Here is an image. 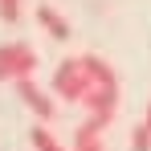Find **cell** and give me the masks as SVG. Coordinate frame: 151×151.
I'll return each instance as SVG.
<instances>
[{"mask_svg":"<svg viewBox=\"0 0 151 151\" xmlns=\"http://www.w3.org/2000/svg\"><path fill=\"white\" fill-rule=\"evenodd\" d=\"M0 21L17 25V21H21V0H0Z\"/></svg>","mask_w":151,"mask_h":151,"instance_id":"obj_10","label":"cell"},{"mask_svg":"<svg viewBox=\"0 0 151 151\" xmlns=\"http://www.w3.org/2000/svg\"><path fill=\"white\" fill-rule=\"evenodd\" d=\"M143 123H147V127H151V102H147V114H143Z\"/></svg>","mask_w":151,"mask_h":151,"instance_id":"obj_11","label":"cell"},{"mask_svg":"<svg viewBox=\"0 0 151 151\" xmlns=\"http://www.w3.org/2000/svg\"><path fill=\"white\" fill-rule=\"evenodd\" d=\"M90 90H94V78L86 74V65H82V57H65V61H57V74H53V94L65 102H82L90 98Z\"/></svg>","mask_w":151,"mask_h":151,"instance_id":"obj_1","label":"cell"},{"mask_svg":"<svg viewBox=\"0 0 151 151\" xmlns=\"http://www.w3.org/2000/svg\"><path fill=\"white\" fill-rule=\"evenodd\" d=\"M82 65H86V74L94 78V86H119V78H114V65L98 57V53H82Z\"/></svg>","mask_w":151,"mask_h":151,"instance_id":"obj_7","label":"cell"},{"mask_svg":"<svg viewBox=\"0 0 151 151\" xmlns=\"http://www.w3.org/2000/svg\"><path fill=\"white\" fill-rule=\"evenodd\" d=\"M90 151H106V147H90Z\"/></svg>","mask_w":151,"mask_h":151,"instance_id":"obj_12","label":"cell"},{"mask_svg":"<svg viewBox=\"0 0 151 151\" xmlns=\"http://www.w3.org/2000/svg\"><path fill=\"white\" fill-rule=\"evenodd\" d=\"M37 25L45 29L53 41H70V21H65L53 4H37Z\"/></svg>","mask_w":151,"mask_h":151,"instance_id":"obj_6","label":"cell"},{"mask_svg":"<svg viewBox=\"0 0 151 151\" xmlns=\"http://www.w3.org/2000/svg\"><path fill=\"white\" fill-rule=\"evenodd\" d=\"M131 151H151V127L147 123H139L131 131Z\"/></svg>","mask_w":151,"mask_h":151,"instance_id":"obj_9","label":"cell"},{"mask_svg":"<svg viewBox=\"0 0 151 151\" xmlns=\"http://www.w3.org/2000/svg\"><path fill=\"white\" fill-rule=\"evenodd\" d=\"M106 119H98V114H90L86 123L78 127V135H74V151H90V147H102V135H106Z\"/></svg>","mask_w":151,"mask_h":151,"instance_id":"obj_5","label":"cell"},{"mask_svg":"<svg viewBox=\"0 0 151 151\" xmlns=\"http://www.w3.org/2000/svg\"><path fill=\"white\" fill-rule=\"evenodd\" d=\"M17 94H21V102H25L29 110L41 119V123H49L53 114H57V102H53L49 94H45V90L33 82V78H21V82H17Z\"/></svg>","mask_w":151,"mask_h":151,"instance_id":"obj_3","label":"cell"},{"mask_svg":"<svg viewBox=\"0 0 151 151\" xmlns=\"http://www.w3.org/2000/svg\"><path fill=\"white\" fill-rule=\"evenodd\" d=\"M90 114H98L106 123H114V114H119V86H94L90 90V98L82 102Z\"/></svg>","mask_w":151,"mask_h":151,"instance_id":"obj_4","label":"cell"},{"mask_svg":"<svg viewBox=\"0 0 151 151\" xmlns=\"http://www.w3.org/2000/svg\"><path fill=\"white\" fill-rule=\"evenodd\" d=\"M33 70H37V49H33V45H25V41L0 45V82L33 78Z\"/></svg>","mask_w":151,"mask_h":151,"instance_id":"obj_2","label":"cell"},{"mask_svg":"<svg viewBox=\"0 0 151 151\" xmlns=\"http://www.w3.org/2000/svg\"><path fill=\"white\" fill-rule=\"evenodd\" d=\"M29 143H33V151H65L61 143H57V135H53L45 123H37L33 131H29Z\"/></svg>","mask_w":151,"mask_h":151,"instance_id":"obj_8","label":"cell"}]
</instances>
